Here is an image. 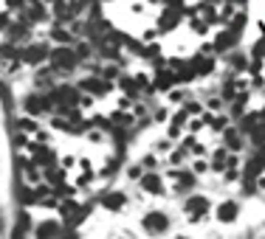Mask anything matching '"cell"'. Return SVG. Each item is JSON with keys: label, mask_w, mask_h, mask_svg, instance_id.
<instances>
[{"label": "cell", "mask_w": 265, "mask_h": 239, "mask_svg": "<svg viewBox=\"0 0 265 239\" xmlns=\"http://www.w3.org/2000/svg\"><path fill=\"white\" fill-rule=\"evenodd\" d=\"M48 180H51V183H62V180H65V172H59V169L51 163V166H48Z\"/></svg>", "instance_id": "ac0fdd59"}, {"label": "cell", "mask_w": 265, "mask_h": 239, "mask_svg": "<svg viewBox=\"0 0 265 239\" xmlns=\"http://www.w3.org/2000/svg\"><path fill=\"white\" fill-rule=\"evenodd\" d=\"M217 219H220V222H234L237 219V203H220Z\"/></svg>", "instance_id": "30bf717a"}, {"label": "cell", "mask_w": 265, "mask_h": 239, "mask_svg": "<svg viewBox=\"0 0 265 239\" xmlns=\"http://www.w3.org/2000/svg\"><path fill=\"white\" fill-rule=\"evenodd\" d=\"M245 26V14H237L234 20H231V31H240Z\"/></svg>", "instance_id": "7402d4cb"}, {"label": "cell", "mask_w": 265, "mask_h": 239, "mask_svg": "<svg viewBox=\"0 0 265 239\" xmlns=\"http://www.w3.org/2000/svg\"><path fill=\"white\" fill-rule=\"evenodd\" d=\"M3 28H9V14H0V31Z\"/></svg>", "instance_id": "484cf974"}, {"label": "cell", "mask_w": 265, "mask_h": 239, "mask_svg": "<svg viewBox=\"0 0 265 239\" xmlns=\"http://www.w3.org/2000/svg\"><path fill=\"white\" fill-rule=\"evenodd\" d=\"M51 65L57 70H73L76 68V62H79V51H73V48H68V45H59L57 51H51Z\"/></svg>", "instance_id": "6da1fadb"}, {"label": "cell", "mask_w": 265, "mask_h": 239, "mask_svg": "<svg viewBox=\"0 0 265 239\" xmlns=\"http://www.w3.org/2000/svg\"><path fill=\"white\" fill-rule=\"evenodd\" d=\"M262 169H265V152H259L257 158H254V161L245 163V177H248V180H254V177H257L259 172H262Z\"/></svg>", "instance_id": "52a82bcc"}, {"label": "cell", "mask_w": 265, "mask_h": 239, "mask_svg": "<svg viewBox=\"0 0 265 239\" xmlns=\"http://www.w3.org/2000/svg\"><path fill=\"white\" fill-rule=\"evenodd\" d=\"M189 68H192V73H209L212 70V59H192Z\"/></svg>", "instance_id": "e0dca14e"}, {"label": "cell", "mask_w": 265, "mask_h": 239, "mask_svg": "<svg viewBox=\"0 0 265 239\" xmlns=\"http://www.w3.org/2000/svg\"><path fill=\"white\" fill-rule=\"evenodd\" d=\"M265 54V42H259L257 48H254V56H262Z\"/></svg>", "instance_id": "4316f807"}, {"label": "cell", "mask_w": 265, "mask_h": 239, "mask_svg": "<svg viewBox=\"0 0 265 239\" xmlns=\"http://www.w3.org/2000/svg\"><path fill=\"white\" fill-rule=\"evenodd\" d=\"M231 3H245V0H231Z\"/></svg>", "instance_id": "83f0119b"}, {"label": "cell", "mask_w": 265, "mask_h": 239, "mask_svg": "<svg viewBox=\"0 0 265 239\" xmlns=\"http://www.w3.org/2000/svg\"><path fill=\"white\" fill-rule=\"evenodd\" d=\"M166 3H169V9H178V12L184 9V0H166Z\"/></svg>", "instance_id": "cb8c5ba5"}, {"label": "cell", "mask_w": 265, "mask_h": 239, "mask_svg": "<svg viewBox=\"0 0 265 239\" xmlns=\"http://www.w3.org/2000/svg\"><path fill=\"white\" fill-rule=\"evenodd\" d=\"M54 3H57V0H54Z\"/></svg>", "instance_id": "f546056e"}, {"label": "cell", "mask_w": 265, "mask_h": 239, "mask_svg": "<svg viewBox=\"0 0 265 239\" xmlns=\"http://www.w3.org/2000/svg\"><path fill=\"white\" fill-rule=\"evenodd\" d=\"M141 186H144V191H150V194H161V191H164V186H161V180H158L155 175H147L141 180Z\"/></svg>", "instance_id": "2e32d148"}, {"label": "cell", "mask_w": 265, "mask_h": 239, "mask_svg": "<svg viewBox=\"0 0 265 239\" xmlns=\"http://www.w3.org/2000/svg\"><path fill=\"white\" fill-rule=\"evenodd\" d=\"M206 208H209V200L206 197H192L187 203V211L192 214V217H201V214H206Z\"/></svg>", "instance_id": "8fae6325"}, {"label": "cell", "mask_w": 265, "mask_h": 239, "mask_svg": "<svg viewBox=\"0 0 265 239\" xmlns=\"http://www.w3.org/2000/svg\"><path fill=\"white\" fill-rule=\"evenodd\" d=\"M51 37H54L57 42H71V34H68V31H62V28H54V34H51Z\"/></svg>", "instance_id": "44dd1931"}, {"label": "cell", "mask_w": 265, "mask_h": 239, "mask_svg": "<svg viewBox=\"0 0 265 239\" xmlns=\"http://www.w3.org/2000/svg\"><path fill=\"white\" fill-rule=\"evenodd\" d=\"M102 205H105L108 211H119L124 205V194H122V191H110V194L102 197Z\"/></svg>", "instance_id": "9c48e42d"}, {"label": "cell", "mask_w": 265, "mask_h": 239, "mask_svg": "<svg viewBox=\"0 0 265 239\" xmlns=\"http://www.w3.org/2000/svg\"><path fill=\"white\" fill-rule=\"evenodd\" d=\"M178 180H181V186H192V175H181Z\"/></svg>", "instance_id": "d4e9b609"}, {"label": "cell", "mask_w": 265, "mask_h": 239, "mask_svg": "<svg viewBox=\"0 0 265 239\" xmlns=\"http://www.w3.org/2000/svg\"><path fill=\"white\" fill-rule=\"evenodd\" d=\"M45 107H51V98L37 96V93L26 98V112H31V115H40V110H45Z\"/></svg>", "instance_id": "277c9868"}, {"label": "cell", "mask_w": 265, "mask_h": 239, "mask_svg": "<svg viewBox=\"0 0 265 239\" xmlns=\"http://www.w3.org/2000/svg\"><path fill=\"white\" fill-rule=\"evenodd\" d=\"M37 233H40V236H59V233H62V225L54 222V219H48V222L37 225Z\"/></svg>", "instance_id": "7c38bea8"}, {"label": "cell", "mask_w": 265, "mask_h": 239, "mask_svg": "<svg viewBox=\"0 0 265 239\" xmlns=\"http://www.w3.org/2000/svg\"><path fill=\"white\" fill-rule=\"evenodd\" d=\"M144 228H147V231H164L166 228V217L164 214H147V217H144Z\"/></svg>", "instance_id": "ba28073f"}, {"label": "cell", "mask_w": 265, "mask_h": 239, "mask_svg": "<svg viewBox=\"0 0 265 239\" xmlns=\"http://www.w3.org/2000/svg\"><path fill=\"white\" fill-rule=\"evenodd\" d=\"M234 42H237V31H231V28H229V31H223V34H217L215 45H217L220 51H226V48H231Z\"/></svg>", "instance_id": "5bb4252c"}, {"label": "cell", "mask_w": 265, "mask_h": 239, "mask_svg": "<svg viewBox=\"0 0 265 239\" xmlns=\"http://www.w3.org/2000/svg\"><path fill=\"white\" fill-rule=\"evenodd\" d=\"M34 163H37V166H51V163H54V152L45 149V147L34 149Z\"/></svg>", "instance_id": "9a60e30c"}, {"label": "cell", "mask_w": 265, "mask_h": 239, "mask_svg": "<svg viewBox=\"0 0 265 239\" xmlns=\"http://www.w3.org/2000/svg\"><path fill=\"white\" fill-rule=\"evenodd\" d=\"M178 17H181L178 9H166V12L161 14V20H158V23H161V31H169V28L178 23Z\"/></svg>", "instance_id": "4fadbf2b"}, {"label": "cell", "mask_w": 265, "mask_h": 239, "mask_svg": "<svg viewBox=\"0 0 265 239\" xmlns=\"http://www.w3.org/2000/svg\"><path fill=\"white\" fill-rule=\"evenodd\" d=\"M31 20H43L45 17V9H43V3H31Z\"/></svg>", "instance_id": "d6986e66"}, {"label": "cell", "mask_w": 265, "mask_h": 239, "mask_svg": "<svg viewBox=\"0 0 265 239\" xmlns=\"http://www.w3.org/2000/svg\"><path fill=\"white\" fill-rule=\"evenodd\" d=\"M59 211H62V217L68 219V222H76V219L82 217V214H85V211H82L76 203H73V200H65V203L59 205Z\"/></svg>", "instance_id": "8992f818"}, {"label": "cell", "mask_w": 265, "mask_h": 239, "mask_svg": "<svg viewBox=\"0 0 265 239\" xmlns=\"http://www.w3.org/2000/svg\"><path fill=\"white\" fill-rule=\"evenodd\" d=\"M226 166V152H217L215 155V169H223Z\"/></svg>", "instance_id": "603a6c76"}, {"label": "cell", "mask_w": 265, "mask_h": 239, "mask_svg": "<svg viewBox=\"0 0 265 239\" xmlns=\"http://www.w3.org/2000/svg\"><path fill=\"white\" fill-rule=\"evenodd\" d=\"M226 144H229V149H240V147H243L240 138H237V133H231V130L226 133Z\"/></svg>", "instance_id": "ffe728a7"}, {"label": "cell", "mask_w": 265, "mask_h": 239, "mask_svg": "<svg viewBox=\"0 0 265 239\" xmlns=\"http://www.w3.org/2000/svg\"><path fill=\"white\" fill-rule=\"evenodd\" d=\"M152 3H155V0H152Z\"/></svg>", "instance_id": "f1b7e54d"}, {"label": "cell", "mask_w": 265, "mask_h": 239, "mask_svg": "<svg viewBox=\"0 0 265 239\" xmlns=\"http://www.w3.org/2000/svg\"><path fill=\"white\" fill-rule=\"evenodd\" d=\"M51 101H57V104H68L73 107L79 101V93L73 90V87H57V90L51 93Z\"/></svg>", "instance_id": "3957f363"}, {"label": "cell", "mask_w": 265, "mask_h": 239, "mask_svg": "<svg viewBox=\"0 0 265 239\" xmlns=\"http://www.w3.org/2000/svg\"><path fill=\"white\" fill-rule=\"evenodd\" d=\"M51 51L45 48V45H26V48L20 51V62L26 65H40L43 59H48Z\"/></svg>", "instance_id": "7a4b0ae2"}, {"label": "cell", "mask_w": 265, "mask_h": 239, "mask_svg": "<svg viewBox=\"0 0 265 239\" xmlns=\"http://www.w3.org/2000/svg\"><path fill=\"white\" fill-rule=\"evenodd\" d=\"M82 90H91L94 96H102V93L110 90V82H105V79H82Z\"/></svg>", "instance_id": "5b68a950"}]
</instances>
